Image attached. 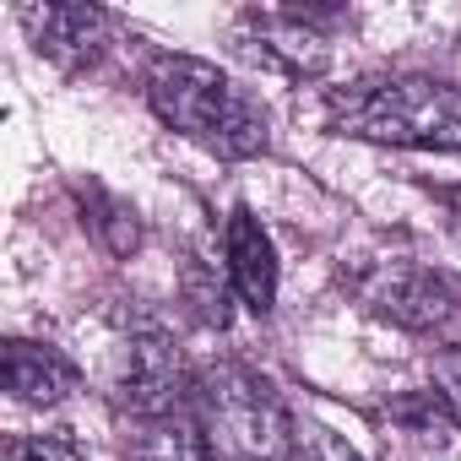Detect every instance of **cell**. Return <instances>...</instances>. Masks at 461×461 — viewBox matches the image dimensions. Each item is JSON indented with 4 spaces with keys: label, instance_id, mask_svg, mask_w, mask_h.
<instances>
[{
    "label": "cell",
    "instance_id": "obj_1",
    "mask_svg": "<svg viewBox=\"0 0 461 461\" xmlns=\"http://www.w3.org/2000/svg\"><path fill=\"white\" fill-rule=\"evenodd\" d=\"M147 104L168 131H179L185 141H195L217 158H256L267 147V114L212 60L163 55L147 71Z\"/></svg>",
    "mask_w": 461,
    "mask_h": 461
},
{
    "label": "cell",
    "instance_id": "obj_2",
    "mask_svg": "<svg viewBox=\"0 0 461 461\" xmlns=\"http://www.w3.org/2000/svg\"><path fill=\"white\" fill-rule=\"evenodd\" d=\"M326 114L342 136L461 152V87L439 77H369L337 87L326 98Z\"/></svg>",
    "mask_w": 461,
    "mask_h": 461
},
{
    "label": "cell",
    "instance_id": "obj_3",
    "mask_svg": "<svg viewBox=\"0 0 461 461\" xmlns=\"http://www.w3.org/2000/svg\"><path fill=\"white\" fill-rule=\"evenodd\" d=\"M195 423L217 461H288L294 429L272 385L240 364H222L195 385Z\"/></svg>",
    "mask_w": 461,
    "mask_h": 461
},
{
    "label": "cell",
    "instance_id": "obj_4",
    "mask_svg": "<svg viewBox=\"0 0 461 461\" xmlns=\"http://www.w3.org/2000/svg\"><path fill=\"white\" fill-rule=\"evenodd\" d=\"M364 299H369L375 315H385L407 331H434L461 310V288L445 272H429V267H412V261L380 267L375 283L364 288Z\"/></svg>",
    "mask_w": 461,
    "mask_h": 461
},
{
    "label": "cell",
    "instance_id": "obj_5",
    "mask_svg": "<svg viewBox=\"0 0 461 461\" xmlns=\"http://www.w3.org/2000/svg\"><path fill=\"white\" fill-rule=\"evenodd\" d=\"M179 391H185V364L168 337L141 331L120 348V364H114L120 407H131L136 418H168L179 412Z\"/></svg>",
    "mask_w": 461,
    "mask_h": 461
},
{
    "label": "cell",
    "instance_id": "obj_6",
    "mask_svg": "<svg viewBox=\"0 0 461 461\" xmlns=\"http://www.w3.org/2000/svg\"><path fill=\"white\" fill-rule=\"evenodd\" d=\"M17 17H23L33 50L44 60H55L60 71H87L104 55L109 28H114V17L98 6H23Z\"/></svg>",
    "mask_w": 461,
    "mask_h": 461
},
{
    "label": "cell",
    "instance_id": "obj_7",
    "mask_svg": "<svg viewBox=\"0 0 461 461\" xmlns=\"http://www.w3.org/2000/svg\"><path fill=\"white\" fill-rule=\"evenodd\" d=\"M222 250H228V277H234L240 299L267 315L277 304V250H272V234L261 228V217L250 206H234Z\"/></svg>",
    "mask_w": 461,
    "mask_h": 461
},
{
    "label": "cell",
    "instance_id": "obj_8",
    "mask_svg": "<svg viewBox=\"0 0 461 461\" xmlns=\"http://www.w3.org/2000/svg\"><path fill=\"white\" fill-rule=\"evenodd\" d=\"M0 375H6V391L17 402H28V407H55V402H66L77 391V364L60 348L28 342V337L6 342V364H0Z\"/></svg>",
    "mask_w": 461,
    "mask_h": 461
},
{
    "label": "cell",
    "instance_id": "obj_9",
    "mask_svg": "<svg viewBox=\"0 0 461 461\" xmlns=\"http://www.w3.org/2000/svg\"><path fill=\"white\" fill-rule=\"evenodd\" d=\"M256 44H261L256 55L288 66L294 77H321L326 71V44L299 17H256Z\"/></svg>",
    "mask_w": 461,
    "mask_h": 461
},
{
    "label": "cell",
    "instance_id": "obj_10",
    "mask_svg": "<svg viewBox=\"0 0 461 461\" xmlns=\"http://www.w3.org/2000/svg\"><path fill=\"white\" fill-rule=\"evenodd\" d=\"M136 461H217V456L195 418L168 412V418H147V434L136 439Z\"/></svg>",
    "mask_w": 461,
    "mask_h": 461
},
{
    "label": "cell",
    "instance_id": "obj_11",
    "mask_svg": "<svg viewBox=\"0 0 461 461\" xmlns=\"http://www.w3.org/2000/svg\"><path fill=\"white\" fill-rule=\"evenodd\" d=\"M93 228H98V240L114 250V256H131L136 240H141V228H136V212L104 190H93Z\"/></svg>",
    "mask_w": 461,
    "mask_h": 461
},
{
    "label": "cell",
    "instance_id": "obj_12",
    "mask_svg": "<svg viewBox=\"0 0 461 461\" xmlns=\"http://www.w3.org/2000/svg\"><path fill=\"white\" fill-rule=\"evenodd\" d=\"M0 461H87V450L71 434H23L6 445Z\"/></svg>",
    "mask_w": 461,
    "mask_h": 461
},
{
    "label": "cell",
    "instance_id": "obj_13",
    "mask_svg": "<svg viewBox=\"0 0 461 461\" xmlns=\"http://www.w3.org/2000/svg\"><path fill=\"white\" fill-rule=\"evenodd\" d=\"M288 461H364V456H358L348 439H337L331 429H315V423H310V429L294 434V456H288Z\"/></svg>",
    "mask_w": 461,
    "mask_h": 461
},
{
    "label": "cell",
    "instance_id": "obj_14",
    "mask_svg": "<svg viewBox=\"0 0 461 461\" xmlns=\"http://www.w3.org/2000/svg\"><path fill=\"white\" fill-rule=\"evenodd\" d=\"M434 385H439V391H434V402H439V407H445V412L461 423V348L439 358V369H434Z\"/></svg>",
    "mask_w": 461,
    "mask_h": 461
},
{
    "label": "cell",
    "instance_id": "obj_15",
    "mask_svg": "<svg viewBox=\"0 0 461 461\" xmlns=\"http://www.w3.org/2000/svg\"><path fill=\"white\" fill-rule=\"evenodd\" d=\"M450 212H456V222H461V190H450Z\"/></svg>",
    "mask_w": 461,
    "mask_h": 461
}]
</instances>
